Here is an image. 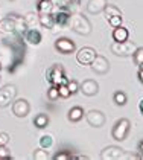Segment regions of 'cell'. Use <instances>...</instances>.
<instances>
[{
	"mask_svg": "<svg viewBox=\"0 0 143 160\" xmlns=\"http://www.w3.org/2000/svg\"><path fill=\"white\" fill-rule=\"evenodd\" d=\"M9 48H11L12 52V62L9 66V72L14 73L20 64H23L24 60V53H26V48H24V43H23V35L17 34V32H12V34H6V38L3 40Z\"/></svg>",
	"mask_w": 143,
	"mask_h": 160,
	"instance_id": "6da1fadb",
	"label": "cell"
},
{
	"mask_svg": "<svg viewBox=\"0 0 143 160\" xmlns=\"http://www.w3.org/2000/svg\"><path fill=\"white\" fill-rule=\"evenodd\" d=\"M69 26H70L72 31H75V32L79 34V35H88V34L91 32L90 22H88L84 15H81V14H72Z\"/></svg>",
	"mask_w": 143,
	"mask_h": 160,
	"instance_id": "7a4b0ae2",
	"label": "cell"
},
{
	"mask_svg": "<svg viewBox=\"0 0 143 160\" xmlns=\"http://www.w3.org/2000/svg\"><path fill=\"white\" fill-rule=\"evenodd\" d=\"M46 79L50 82V86H60L62 82H67L69 79L66 78L64 69L61 64H53L47 72H46Z\"/></svg>",
	"mask_w": 143,
	"mask_h": 160,
	"instance_id": "3957f363",
	"label": "cell"
},
{
	"mask_svg": "<svg viewBox=\"0 0 143 160\" xmlns=\"http://www.w3.org/2000/svg\"><path fill=\"white\" fill-rule=\"evenodd\" d=\"M137 49V46L132 43V41H114L111 44V52L114 55H119V57H130L132 55Z\"/></svg>",
	"mask_w": 143,
	"mask_h": 160,
	"instance_id": "277c9868",
	"label": "cell"
},
{
	"mask_svg": "<svg viewBox=\"0 0 143 160\" xmlns=\"http://www.w3.org/2000/svg\"><path fill=\"white\" fill-rule=\"evenodd\" d=\"M130 130H131V122L128 121V119H120L116 122V125L113 127V131H111V134H113V139L114 140H125L126 139V136L130 133Z\"/></svg>",
	"mask_w": 143,
	"mask_h": 160,
	"instance_id": "5b68a950",
	"label": "cell"
},
{
	"mask_svg": "<svg viewBox=\"0 0 143 160\" xmlns=\"http://www.w3.org/2000/svg\"><path fill=\"white\" fill-rule=\"evenodd\" d=\"M17 95V87L8 84L0 88V107H8Z\"/></svg>",
	"mask_w": 143,
	"mask_h": 160,
	"instance_id": "8992f818",
	"label": "cell"
},
{
	"mask_svg": "<svg viewBox=\"0 0 143 160\" xmlns=\"http://www.w3.org/2000/svg\"><path fill=\"white\" fill-rule=\"evenodd\" d=\"M126 157L125 149L119 147H107L102 152H101V159L102 160H120Z\"/></svg>",
	"mask_w": 143,
	"mask_h": 160,
	"instance_id": "52a82bcc",
	"label": "cell"
},
{
	"mask_svg": "<svg viewBox=\"0 0 143 160\" xmlns=\"http://www.w3.org/2000/svg\"><path fill=\"white\" fill-rule=\"evenodd\" d=\"M96 58V50L91 48H82L76 52V61L81 66H90L91 61Z\"/></svg>",
	"mask_w": 143,
	"mask_h": 160,
	"instance_id": "ba28073f",
	"label": "cell"
},
{
	"mask_svg": "<svg viewBox=\"0 0 143 160\" xmlns=\"http://www.w3.org/2000/svg\"><path fill=\"white\" fill-rule=\"evenodd\" d=\"M85 118H87L88 125L95 127V128H99V127H102L105 123V114L99 110H90L85 114Z\"/></svg>",
	"mask_w": 143,
	"mask_h": 160,
	"instance_id": "9c48e42d",
	"label": "cell"
},
{
	"mask_svg": "<svg viewBox=\"0 0 143 160\" xmlns=\"http://www.w3.org/2000/svg\"><path fill=\"white\" fill-rule=\"evenodd\" d=\"M91 69H93V72L99 75H105L110 70V62L105 57H101V55H96V58L91 61Z\"/></svg>",
	"mask_w": 143,
	"mask_h": 160,
	"instance_id": "30bf717a",
	"label": "cell"
},
{
	"mask_svg": "<svg viewBox=\"0 0 143 160\" xmlns=\"http://www.w3.org/2000/svg\"><path fill=\"white\" fill-rule=\"evenodd\" d=\"M29 110H31L29 102L23 98L14 101V104H12V113H14L17 118H24V116H27Z\"/></svg>",
	"mask_w": 143,
	"mask_h": 160,
	"instance_id": "8fae6325",
	"label": "cell"
},
{
	"mask_svg": "<svg viewBox=\"0 0 143 160\" xmlns=\"http://www.w3.org/2000/svg\"><path fill=\"white\" fill-rule=\"evenodd\" d=\"M55 49L58 50V52H61V53H64V55H69V53L75 52V43L66 37L58 38L55 41Z\"/></svg>",
	"mask_w": 143,
	"mask_h": 160,
	"instance_id": "7c38bea8",
	"label": "cell"
},
{
	"mask_svg": "<svg viewBox=\"0 0 143 160\" xmlns=\"http://www.w3.org/2000/svg\"><path fill=\"white\" fill-rule=\"evenodd\" d=\"M79 90L82 92L85 96H95L99 92V84L96 82L95 79H85V81H82V84L79 86Z\"/></svg>",
	"mask_w": 143,
	"mask_h": 160,
	"instance_id": "4fadbf2b",
	"label": "cell"
},
{
	"mask_svg": "<svg viewBox=\"0 0 143 160\" xmlns=\"http://www.w3.org/2000/svg\"><path fill=\"white\" fill-rule=\"evenodd\" d=\"M23 38L26 43H29V44H32V46H37V44H40L41 43V32L38 31V29H34V28H27L26 31H24L23 34Z\"/></svg>",
	"mask_w": 143,
	"mask_h": 160,
	"instance_id": "5bb4252c",
	"label": "cell"
},
{
	"mask_svg": "<svg viewBox=\"0 0 143 160\" xmlns=\"http://www.w3.org/2000/svg\"><path fill=\"white\" fill-rule=\"evenodd\" d=\"M107 5H108L107 0H88V3H87V11L90 14L104 12V9H105Z\"/></svg>",
	"mask_w": 143,
	"mask_h": 160,
	"instance_id": "9a60e30c",
	"label": "cell"
},
{
	"mask_svg": "<svg viewBox=\"0 0 143 160\" xmlns=\"http://www.w3.org/2000/svg\"><path fill=\"white\" fill-rule=\"evenodd\" d=\"M0 32L2 34H12V32H15V22H14V17L11 14L6 18L0 20Z\"/></svg>",
	"mask_w": 143,
	"mask_h": 160,
	"instance_id": "2e32d148",
	"label": "cell"
},
{
	"mask_svg": "<svg viewBox=\"0 0 143 160\" xmlns=\"http://www.w3.org/2000/svg\"><path fill=\"white\" fill-rule=\"evenodd\" d=\"M70 11L69 9H60L58 12L53 15V18H55V25L58 26H67L69 25V22H70Z\"/></svg>",
	"mask_w": 143,
	"mask_h": 160,
	"instance_id": "e0dca14e",
	"label": "cell"
},
{
	"mask_svg": "<svg viewBox=\"0 0 143 160\" xmlns=\"http://www.w3.org/2000/svg\"><path fill=\"white\" fill-rule=\"evenodd\" d=\"M55 8L53 2L52 0H38L37 2V11L38 14H52Z\"/></svg>",
	"mask_w": 143,
	"mask_h": 160,
	"instance_id": "ac0fdd59",
	"label": "cell"
},
{
	"mask_svg": "<svg viewBox=\"0 0 143 160\" xmlns=\"http://www.w3.org/2000/svg\"><path fill=\"white\" fill-rule=\"evenodd\" d=\"M38 23L43 26V28L52 29V28L55 26V18H53V14H38Z\"/></svg>",
	"mask_w": 143,
	"mask_h": 160,
	"instance_id": "d6986e66",
	"label": "cell"
},
{
	"mask_svg": "<svg viewBox=\"0 0 143 160\" xmlns=\"http://www.w3.org/2000/svg\"><path fill=\"white\" fill-rule=\"evenodd\" d=\"M130 37V31L123 26H119V28H114L113 31V40L114 41H126Z\"/></svg>",
	"mask_w": 143,
	"mask_h": 160,
	"instance_id": "ffe728a7",
	"label": "cell"
},
{
	"mask_svg": "<svg viewBox=\"0 0 143 160\" xmlns=\"http://www.w3.org/2000/svg\"><path fill=\"white\" fill-rule=\"evenodd\" d=\"M11 15L14 17V22H15V32H17V34H20V35H23L24 31L27 29V23H26V20H24L23 17L15 15V14H11Z\"/></svg>",
	"mask_w": 143,
	"mask_h": 160,
	"instance_id": "44dd1931",
	"label": "cell"
},
{
	"mask_svg": "<svg viewBox=\"0 0 143 160\" xmlns=\"http://www.w3.org/2000/svg\"><path fill=\"white\" fill-rule=\"evenodd\" d=\"M84 118V110L81 107H72L69 110V121L72 122H78Z\"/></svg>",
	"mask_w": 143,
	"mask_h": 160,
	"instance_id": "7402d4cb",
	"label": "cell"
},
{
	"mask_svg": "<svg viewBox=\"0 0 143 160\" xmlns=\"http://www.w3.org/2000/svg\"><path fill=\"white\" fill-rule=\"evenodd\" d=\"M34 125L37 128H46L49 125V118L46 114H38L35 119H34Z\"/></svg>",
	"mask_w": 143,
	"mask_h": 160,
	"instance_id": "603a6c76",
	"label": "cell"
},
{
	"mask_svg": "<svg viewBox=\"0 0 143 160\" xmlns=\"http://www.w3.org/2000/svg\"><path fill=\"white\" fill-rule=\"evenodd\" d=\"M104 14H105L107 20L110 18V17H114V15H122L120 9L117 8V6H114V5H107L105 9H104Z\"/></svg>",
	"mask_w": 143,
	"mask_h": 160,
	"instance_id": "cb8c5ba5",
	"label": "cell"
},
{
	"mask_svg": "<svg viewBox=\"0 0 143 160\" xmlns=\"http://www.w3.org/2000/svg\"><path fill=\"white\" fill-rule=\"evenodd\" d=\"M53 145V137L50 134H44L40 137V147L44 148V149H49V148Z\"/></svg>",
	"mask_w": 143,
	"mask_h": 160,
	"instance_id": "d4e9b609",
	"label": "cell"
},
{
	"mask_svg": "<svg viewBox=\"0 0 143 160\" xmlns=\"http://www.w3.org/2000/svg\"><path fill=\"white\" fill-rule=\"evenodd\" d=\"M50 156H49L47 151H44V148H38V149H35L34 151V159L35 160H47Z\"/></svg>",
	"mask_w": 143,
	"mask_h": 160,
	"instance_id": "484cf974",
	"label": "cell"
},
{
	"mask_svg": "<svg viewBox=\"0 0 143 160\" xmlns=\"http://www.w3.org/2000/svg\"><path fill=\"white\" fill-rule=\"evenodd\" d=\"M55 6H58L60 9H69L73 6V2L72 0H52Z\"/></svg>",
	"mask_w": 143,
	"mask_h": 160,
	"instance_id": "4316f807",
	"label": "cell"
},
{
	"mask_svg": "<svg viewBox=\"0 0 143 160\" xmlns=\"http://www.w3.org/2000/svg\"><path fill=\"white\" fill-rule=\"evenodd\" d=\"M47 98L50 101H57L60 98V92H58V86H50V88L47 90Z\"/></svg>",
	"mask_w": 143,
	"mask_h": 160,
	"instance_id": "83f0119b",
	"label": "cell"
},
{
	"mask_svg": "<svg viewBox=\"0 0 143 160\" xmlns=\"http://www.w3.org/2000/svg\"><path fill=\"white\" fill-rule=\"evenodd\" d=\"M58 92H60V98H69L72 93L70 90H69V87H67V82H62V84H60L58 86Z\"/></svg>",
	"mask_w": 143,
	"mask_h": 160,
	"instance_id": "f1b7e54d",
	"label": "cell"
},
{
	"mask_svg": "<svg viewBox=\"0 0 143 160\" xmlns=\"http://www.w3.org/2000/svg\"><path fill=\"white\" fill-rule=\"evenodd\" d=\"M114 102L117 105H125L126 104V95L123 92H116L114 93Z\"/></svg>",
	"mask_w": 143,
	"mask_h": 160,
	"instance_id": "f546056e",
	"label": "cell"
},
{
	"mask_svg": "<svg viewBox=\"0 0 143 160\" xmlns=\"http://www.w3.org/2000/svg\"><path fill=\"white\" fill-rule=\"evenodd\" d=\"M132 57H134V61H136V64L137 66H140L143 62V48H137L136 49V52L132 53Z\"/></svg>",
	"mask_w": 143,
	"mask_h": 160,
	"instance_id": "4dcf8cb0",
	"label": "cell"
},
{
	"mask_svg": "<svg viewBox=\"0 0 143 160\" xmlns=\"http://www.w3.org/2000/svg\"><path fill=\"white\" fill-rule=\"evenodd\" d=\"M72 154L70 151H60V152H57L55 156H53V159L55 160H69V159H72Z\"/></svg>",
	"mask_w": 143,
	"mask_h": 160,
	"instance_id": "1f68e13d",
	"label": "cell"
},
{
	"mask_svg": "<svg viewBox=\"0 0 143 160\" xmlns=\"http://www.w3.org/2000/svg\"><path fill=\"white\" fill-rule=\"evenodd\" d=\"M108 23L113 26V28H119V26H122V15L110 17V18H108Z\"/></svg>",
	"mask_w": 143,
	"mask_h": 160,
	"instance_id": "d6a6232c",
	"label": "cell"
},
{
	"mask_svg": "<svg viewBox=\"0 0 143 160\" xmlns=\"http://www.w3.org/2000/svg\"><path fill=\"white\" fill-rule=\"evenodd\" d=\"M38 15L35 12H27L26 14V17H24V20H26V23L27 25H35L37 22H38V18H37Z\"/></svg>",
	"mask_w": 143,
	"mask_h": 160,
	"instance_id": "836d02e7",
	"label": "cell"
},
{
	"mask_svg": "<svg viewBox=\"0 0 143 160\" xmlns=\"http://www.w3.org/2000/svg\"><path fill=\"white\" fill-rule=\"evenodd\" d=\"M67 87H69L72 95H75V93L79 90V84H78L76 81H73V79H72V81H67Z\"/></svg>",
	"mask_w": 143,
	"mask_h": 160,
	"instance_id": "e575fe53",
	"label": "cell"
},
{
	"mask_svg": "<svg viewBox=\"0 0 143 160\" xmlns=\"http://www.w3.org/2000/svg\"><path fill=\"white\" fill-rule=\"evenodd\" d=\"M9 142V136L6 133H0V147H6Z\"/></svg>",
	"mask_w": 143,
	"mask_h": 160,
	"instance_id": "d590c367",
	"label": "cell"
},
{
	"mask_svg": "<svg viewBox=\"0 0 143 160\" xmlns=\"http://www.w3.org/2000/svg\"><path fill=\"white\" fill-rule=\"evenodd\" d=\"M11 154L8 152V149L5 147H0V159H9Z\"/></svg>",
	"mask_w": 143,
	"mask_h": 160,
	"instance_id": "8d00e7d4",
	"label": "cell"
},
{
	"mask_svg": "<svg viewBox=\"0 0 143 160\" xmlns=\"http://www.w3.org/2000/svg\"><path fill=\"white\" fill-rule=\"evenodd\" d=\"M139 79H140V82L143 84V70H142V69L139 70Z\"/></svg>",
	"mask_w": 143,
	"mask_h": 160,
	"instance_id": "74e56055",
	"label": "cell"
},
{
	"mask_svg": "<svg viewBox=\"0 0 143 160\" xmlns=\"http://www.w3.org/2000/svg\"><path fill=\"white\" fill-rule=\"evenodd\" d=\"M139 152H140V154H143V140L139 143Z\"/></svg>",
	"mask_w": 143,
	"mask_h": 160,
	"instance_id": "f35d334b",
	"label": "cell"
},
{
	"mask_svg": "<svg viewBox=\"0 0 143 160\" xmlns=\"http://www.w3.org/2000/svg\"><path fill=\"white\" fill-rule=\"evenodd\" d=\"M139 108H140V111H142V114H143V99L139 102Z\"/></svg>",
	"mask_w": 143,
	"mask_h": 160,
	"instance_id": "ab89813d",
	"label": "cell"
},
{
	"mask_svg": "<svg viewBox=\"0 0 143 160\" xmlns=\"http://www.w3.org/2000/svg\"><path fill=\"white\" fill-rule=\"evenodd\" d=\"M0 41H3V37H2V32H0Z\"/></svg>",
	"mask_w": 143,
	"mask_h": 160,
	"instance_id": "60d3db41",
	"label": "cell"
},
{
	"mask_svg": "<svg viewBox=\"0 0 143 160\" xmlns=\"http://www.w3.org/2000/svg\"><path fill=\"white\" fill-rule=\"evenodd\" d=\"M139 67H140V69H142V70H143V62H142V64H140V66H139Z\"/></svg>",
	"mask_w": 143,
	"mask_h": 160,
	"instance_id": "b9f144b4",
	"label": "cell"
},
{
	"mask_svg": "<svg viewBox=\"0 0 143 160\" xmlns=\"http://www.w3.org/2000/svg\"><path fill=\"white\" fill-rule=\"evenodd\" d=\"M0 70H2V62H0Z\"/></svg>",
	"mask_w": 143,
	"mask_h": 160,
	"instance_id": "7bdbcfd3",
	"label": "cell"
}]
</instances>
